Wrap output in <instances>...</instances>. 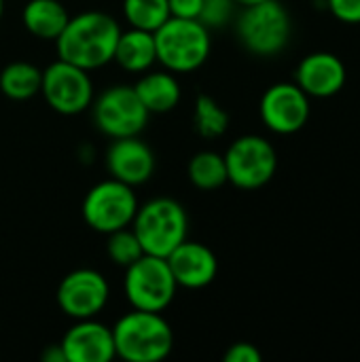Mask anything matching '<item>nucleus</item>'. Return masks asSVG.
Listing matches in <instances>:
<instances>
[{"label": "nucleus", "instance_id": "nucleus-12", "mask_svg": "<svg viewBox=\"0 0 360 362\" xmlns=\"http://www.w3.org/2000/svg\"><path fill=\"white\" fill-rule=\"evenodd\" d=\"M55 299L59 310L72 320L95 318L110 299V286L100 272L83 267L62 278Z\"/></svg>", "mask_w": 360, "mask_h": 362}, {"label": "nucleus", "instance_id": "nucleus-9", "mask_svg": "<svg viewBox=\"0 0 360 362\" xmlns=\"http://www.w3.org/2000/svg\"><path fill=\"white\" fill-rule=\"evenodd\" d=\"M138 206L134 187L117 178H106L87 191L81 212L87 227L108 235L117 229L129 227Z\"/></svg>", "mask_w": 360, "mask_h": 362}, {"label": "nucleus", "instance_id": "nucleus-15", "mask_svg": "<svg viewBox=\"0 0 360 362\" xmlns=\"http://www.w3.org/2000/svg\"><path fill=\"white\" fill-rule=\"evenodd\" d=\"M59 346L66 362H110L117 358L112 327H106L95 318L74 320Z\"/></svg>", "mask_w": 360, "mask_h": 362}, {"label": "nucleus", "instance_id": "nucleus-31", "mask_svg": "<svg viewBox=\"0 0 360 362\" xmlns=\"http://www.w3.org/2000/svg\"><path fill=\"white\" fill-rule=\"evenodd\" d=\"M2 15H4V0H0V21H2Z\"/></svg>", "mask_w": 360, "mask_h": 362}, {"label": "nucleus", "instance_id": "nucleus-22", "mask_svg": "<svg viewBox=\"0 0 360 362\" xmlns=\"http://www.w3.org/2000/svg\"><path fill=\"white\" fill-rule=\"evenodd\" d=\"M193 123H195V129H197V134L202 138L214 140V138H221L227 132L229 115L212 95L199 93L197 100H195Z\"/></svg>", "mask_w": 360, "mask_h": 362}, {"label": "nucleus", "instance_id": "nucleus-16", "mask_svg": "<svg viewBox=\"0 0 360 362\" xmlns=\"http://www.w3.org/2000/svg\"><path fill=\"white\" fill-rule=\"evenodd\" d=\"M172 276L178 284V288H206L214 282L219 274V261L216 255L199 242H191L189 238L178 244L168 257H166Z\"/></svg>", "mask_w": 360, "mask_h": 362}, {"label": "nucleus", "instance_id": "nucleus-10", "mask_svg": "<svg viewBox=\"0 0 360 362\" xmlns=\"http://www.w3.org/2000/svg\"><path fill=\"white\" fill-rule=\"evenodd\" d=\"M40 93L49 108L66 117L85 112L95 98L89 72L59 57L42 70Z\"/></svg>", "mask_w": 360, "mask_h": 362}, {"label": "nucleus", "instance_id": "nucleus-25", "mask_svg": "<svg viewBox=\"0 0 360 362\" xmlns=\"http://www.w3.org/2000/svg\"><path fill=\"white\" fill-rule=\"evenodd\" d=\"M233 11H236L233 0H202V11H199L197 19L208 30H216L231 21Z\"/></svg>", "mask_w": 360, "mask_h": 362}, {"label": "nucleus", "instance_id": "nucleus-17", "mask_svg": "<svg viewBox=\"0 0 360 362\" xmlns=\"http://www.w3.org/2000/svg\"><path fill=\"white\" fill-rule=\"evenodd\" d=\"M140 102L151 115L172 112L180 102V83L170 70H146L134 85Z\"/></svg>", "mask_w": 360, "mask_h": 362}, {"label": "nucleus", "instance_id": "nucleus-7", "mask_svg": "<svg viewBox=\"0 0 360 362\" xmlns=\"http://www.w3.org/2000/svg\"><path fill=\"white\" fill-rule=\"evenodd\" d=\"M227 182L244 191H257L272 182L278 170V153L274 144L257 134L236 138L225 151Z\"/></svg>", "mask_w": 360, "mask_h": 362}, {"label": "nucleus", "instance_id": "nucleus-5", "mask_svg": "<svg viewBox=\"0 0 360 362\" xmlns=\"http://www.w3.org/2000/svg\"><path fill=\"white\" fill-rule=\"evenodd\" d=\"M236 32L246 51L259 57H274L286 49L293 34V21L282 2L265 0L242 8Z\"/></svg>", "mask_w": 360, "mask_h": 362}, {"label": "nucleus", "instance_id": "nucleus-24", "mask_svg": "<svg viewBox=\"0 0 360 362\" xmlns=\"http://www.w3.org/2000/svg\"><path fill=\"white\" fill-rule=\"evenodd\" d=\"M106 255L108 259L119 265V267H129L134 261H138L144 250L134 233L132 227H123V229H117L112 233H108V240H106Z\"/></svg>", "mask_w": 360, "mask_h": 362}, {"label": "nucleus", "instance_id": "nucleus-13", "mask_svg": "<svg viewBox=\"0 0 360 362\" xmlns=\"http://www.w3.org/2000/svg\"><path fill=\"white\" fill-rule=\"evenodd\" d=\"M348 81V70L342 57L331 51L308 53L295 70V83L316 100H329L337 95Z\"/></svg>", "mask_w": 360, "mask_h": 362}, {"label": "nucleus", "instance_id": "nucleus-11", "mask_svg": "<svg viewBox=\"0 0 360 362\" xmlns=\"http://www.w3.org/2000/svg\"><path fill=\"white\" fill-rule=\"evenodd\" d=\"M310 100L312 98L295 81L276 83L261 95V121L278 136H293L301 132L310 119Z\"/></svg>", "mask_w": 360, "mask_h": 362}, {"label": "nucleus", "instance_id": "nucleus-23", "mask_svg": "<svg viewBox=\"0 0 360 362\" xmlns=\"http://www.w3.org/2000/svg\"><path fill=\"white\" fill-rule=\"evenodd\" d=\"M123 17L129 28L155 32L170 19L168 0H123Z\"/></svg>", "mask_w": 360, "mask_h": 362}, {"label": "nucleus", "instance_id": "nucleus-18", "mask_svg": "<svg viewBox=\"0 0 360 362\" xmlns=\"http://www.w3.org/2000/svg\"><path fill=\"white\" fill-rule=\"evenodd\" d=\"M112 62H117L125 72L132 74H142L151 70L157 64L155 34L138 28H129L125 32L121 30Z\"/></svg>", "mask_w": 360, "mask_h": 362}, {"label": "nucleus", "instance_id": "nucleus-27", "mask_svg": "<svg viewBox=\"0 0 360 362\" xmlns=\"http://www.w3.org/2000/svg\"><path fill=\"white\" fill-rule=\"evenodd\" d=\"M225 362H261V352L257 350V346L248 344V341H238L233 346H229V350L223 354Z\"/></svg>", "mask_w": 360, "mask_h": 362}, {"label": "nucleus", "instance_id": "nucleus-19", "mask_svg": "<svg viewBox=\"0 0 360 362\" xmlns=\"http://www.w3.org/2000/svg\"><path fill=\"white\" fill-rule=\"evenodd\" d=\"M68 19L70 13L59 0H28L21 13V21L32 36L53 42L66 28Z\"/></svg>", "mask_w": 360, "mask_h": 362}, {"label": "nucleus", "instance_id": "nucleus-4", "mask_svg": "<svg viewBox=\"0 0 360 362\" xmlns=\"http://www.w3.org/2000/svg\"><path fill=\"white\" fill-rule=\"evenodd\" d=\"M153 34L157 62L174 74L193 72L202 68L210 57V30L199 19L170 17Z\"/></svg>", "mask_w": 360, "mask_h": 362}, {"label": "nucleus", "instance_id": "nucleus-21", "mask_svg": "<svg viewBox=\"0 0 360 362\" xmlns=\"http://www.w3.org/2000/svg\"><path fill=\"white\" fill-rule=\"evenodd\" d=\"M189 180L199 191H214L227 182L225 157L216 151H199L191 157L187 168Z\"/></svg>", "mask_w": 360, "mask_h": 362}, {"label": "nucleus", "instance_id": "nucleus-26", "mask_svg": "<svg viewBox=\"0 0 360 362\" xmlns=\"http://www.w3.org/2000/svg\"><path fill=\"white\" fill-rule=\"evenodd\" d=\"M325 6L342 23L348 25L360 23V0H325Z\"/></svg>", "mask_w": 360, "mask_h": 362}, {"label": "nucleus", "instance_id": "nucleus-2", "mask_svg": "<svg viewBox=\"0 0 360 362\" xmlns=\"http://www.w3.org/2000/svg\"><path fill=\"white\" fill-rule=\"evenodd\" d=\"M117 358L125 362L166 361L174 350V331L159 312L132 310L112 327Z\"/></svg>", "mask_w": 360, "mask_h": 362}, {"label": "nucleus", "instance_id": "nucleus-3", "mask_svg": "<svg viewBox=\"0 0 360 362\" xmlns=\"http://www.w3.org/2000/svg\"><path fill=\"white\" fill-rule=\"evenodd\" d=\"M144 255L168 257L189 235V216L180 202L172 197H155L138 206L129 225Z\"/></svg>", "mask_w": 360, "mask_h": 362}, {"label": "nucleus", "instance_id": "nucleus-29", "mask_svg": "<svg viewBox=\"0 0 360 362\" xmlns=\"http://www.w3.org/2000/svg\"><path fill=\"white\" fill-rule=\"evenodd\" d=\"M42 361L45 362H66V356H64V350H62V346H59V344H55V346H49V348L45 350V354H42Z\"/></svg>", "mask_w": 360, "mask_h": 362}, {"label": "nucleus", "instance_id": "nucleus-1", "mask_svg": "<svg viewBox=\"0 0 360 362\" xmlns=\"http://www.w3.org/2000/svg\"><path fill=\"white\" fill-rule=\"evenodd\" d=\"M121 36L119 21L102 11H85L68 19L55 38L57 57L87 72L112 62L117 40Z\"/></svg>", "mask_w": 360, "mask_h": 362}, {"label": "nucleus", "instance_id": "nucleus-30", "mask_svg": "<svg viewBox=\"0 0 360 362\" xmlns=\"http://www.w3.org/2000/svg\"><path fill=\"white\" fill-rule=\"evenodd\" d=\"M236 2V6H252V4H259V2H265V0H233Z\"/></svg>", "mask_w": 360, "mask_h": 362}, {"label": "nucleus", "instance_id": "nucleus-8", "mask_svg": "<svg viewBox=\"0 0 360 362\" xmlns=\"http://www.w3.org/2000/svg\"><path fill=\"white\" fill-rule=\"evenodd\" d=\"M93 125L108 138L140 136L151 112L140 102L134 85H112L91 102Z\"/></svg>", "mask_w": 360, "mask_h": 362}, {"label": "nucleus", "instance_id": "nucleus-14", "mask_svg": "<svg viewBox=\"0 0 360 362\" xmlns=\"http://www.w3.org/2000/svg\"><path fill=\"white\" fill-rule=\"evenodd\" d=\"M106 170L129 187H140L155 174V153L138 136L115 138L106 151Z\"/></svg>", "mask_w": 360, "mask_h": 362}, {"label": "nucleus", "instance_id": "nucleus-20", "mask_svg": "<svg viewBox=\"0 0 360 362\" xmlns=\"http://www.w3.org/2000/svg\"><path fill=\"white\" fill-rule=\"evenodd\" d=\"M42 70L30 62H11L0 72V91L15 102H25L40 93Z\"/></svg>", "mask_w": 360, "mask_h": 362}, {"label": "nucleus", "instance_id": "nucleus-6", "mask_svg": "<svg viewBox=\"0 0 360 362\" xmlns=\"http://www.w3.org/2000/svg\"><path fill=\"white\" fill-rule=\"evenodd\" d=\"M123 291L132 310L166 312L178 291L172 269L163 257L142 255L129 267H125Z\"/></svg>", "mask_w": 360, "mask_h": 362}, {"label": "nucleus", "instance_id": "nucleus-28", "mask_svg": "<svg viewBox=\"0 0 360 362\" xmlns=\"http://www.w3.org/2000/svg\"><path fill=\"white\" fill-rule=\"evenodd\" d=\"M170 17L178 19H197L202 11V0H168Z\"/></svg>", "mask_w": 360, "mask_h": 362}]
</instances>
